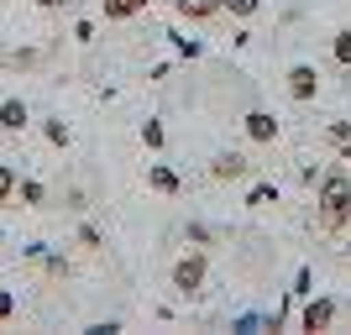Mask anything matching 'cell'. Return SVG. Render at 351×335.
Listing matches in <instances>:
<instances>
[{"label": "cell", "mask_w": 351, "mask_h": 335, "mask_svg": "<svg viewBox=\"0 0 351 335\" xmlns=\"http://www.w3.org/2000/svg\"><path fill=\"white\" fill-rule=\"evenodd\" d=\"M320 231H346L351 225V173L346 168H325L320 173Z\"/></svg>", "instance_id": "cell-1"}, {"label": "cell", "mask_w": 351, "mask_h": 335, "mask_svg": "<svg viewBox=\"0 0 351 335\" xmlns=\"http://www.w3.org/2000/svg\"><path fill=\"white\" fill-rule=\"evenodd\" d=\"M205 273H210V257H205V251H184V257L173 262V293L194 299V293L205 288Z\"/></svg>", "instance_id": "cell-2"}, {"label": "cell", "mask_w": 351, "mask_h": 335, "mask_svg": "<svg viewBox=\"0 0 351 335\" xmlns=\"http://www.w3.org/2000/svg\"><path fill=\"white\" fill-rule=\"evenodd\" d=\"M283 89H289V100L309 105L315 95H320V73H315V63H293V69L283 73Z\"/></svg>", "instance_id": "cell-3"}, {"label": "cell", "mask_w": 351, "mask_h": 335, "mask_svg": "<svg viewBox=\"0 0 351 335\" xmlns=\"http://www.w3.org/2000/svg\"><path fill=\"white\" fill-rule=\"evenodd\" d=\"M336 325V299L330 293H320V299H304V309H299V330H330Z\"/></svg>", "instance_id": "cell-4"}, {"label": "cell", "mask_w": 351, "mask_h": 335, "mask_svg": "<svg viewBox=\"0 0 351 335\" xmlns=\"http://www.w3.org/2000/svg\"><path fill=\"white\" fill-rule=\"evenodd\" d=\"M241 132H247V142L273 147L278 142V116H273V110H247V116H241Z\"/></svg>", "instance_id": "cell-5"}, {"label": "cell", "mask_w": 351, "mask_h": 335, "mask_svg": "<svg viewBox=\"0 0 351 335\" xmlns=\"http://www.w3.org/2000/svg\"><path fill=\"white\" fill-rule=\"evenodd\" d=\"M147 189L162 194V199H178V194H184V178H178L168 162H147Z\"/></svg>", "instance_id": "cell-6"}, {"label": "cell", "mask_w": 351, "mask_h": 335, "mask_svg": "<svg viewBox=\"0 0 351 335\" xmlns=\"http://www.w3.org/2000/svg\"><path fill=\"white\" fill-rule=\"evenodd\" d=\"M27 126H32V110H27V100H21V95L0 100V132H5V136H21Z\"/></svg>", "instance_id": "cell-7"}, {"label": "cell", "mask_w": 351, "mask_h": 335, "mask_svg": "<svg viewBox=\"0 0 351 335\" xmlns=\"http://www.w3.org/2000/svg\"><path fill=\"white\" fill-rule=\"evenodd\" d=\"M210 178H215V184H231V178H252V162L241 158V152H220V158L210 162Z\"/></svg>", "instance_id": "cell-8"}, {"label": "cell", "mask_w": 351, "mask_h": 335, "mask_svg": "<svg viewBox=\"0 0 351 335\" xmlns=\"http://www.w3.org/2000/svg\"><path fill=\"white\" fill-rule=\"evenodd\" d=\"M178 21H194V27H205V21H215L220 16V0H173Z\"/></svg>", "instance_id": "cell-9"}, {"label": "cell", "mask_w": 351, "mask_h": 335, "mask_svg": "<svg viewBox=\"0 0 351 335\" xmlns=\"http://www.w3.org/2000/svg\"><path fill=\"white\" fill-rule=\"evenodd\" d=\"M147 5H152V0H105V21H132Z\"/></svg>", "instance_id": "cell-10"}, {"label": "cell", "mask_w": 351, "mask_h": 335, "mask_svg": "<svg viewBox=\"0 0 351 335\" xmlns=\"http://www.w3.org/2000/svg\"><path fill=\"white\" fill-rule=\"evenodd\" d=\"M142 147H147V152H162V147H168V132H162V121H158V116H147V121H142Z\"/></svg>", "instance_id": "cell-11"}, {"label": "cell", "mask_w": 351, "mask_h": 335, "mask_svg": "<svg viewBox=\"0 0 351 335\" xmlns=\"http://www.w3.org/2000/svg\"><path fill=\"white\" fill-rule=\"evenodd\" d=\"M16 199L27 204V210H43L47 189H43V184H37V178H21V184H16Z\"/></svg>", "instance_id": "cell-12"}, {"label": "cell", "mask_w": 351, "mask_h": 335, "mask_svg": "<svg viewBox=\"0 0 351 335\" xmlns=\"http://www.w3.org/2000/svg\"><path fill=\"white\" fill-rule=\"evenodd\" d=\"M247 204H252V210H267V204H278V184H252V189H247Z\"/></svg>", "instance_id": "cell-13"}, {"label": "cell", "mask_w": 351, "mask_h": 335, "mask_svg": "<svg viewBox=\"0 0 351 335\" xmlns=\"http://www.w3.org/2000/svg\"><path fill=\"white\" fill-rule=\"evenodd\" d=\"M330 58H336L341 69H351V27H341L336 37H330Z\"/></svg>", "instance_id": "cell-14"}, {"label": "cell", "mask_w": 351, "mask_h": 335, "mask_svg": "<svg viewBox=\"0 0 351 335\" xmlns=\"http://www.w3.org/2000/svg\"><path fill=\"white\" fill-rule=\"evenodd\" d=\"M16 184H21V173H16L11 162H0V204H11V199H16Z\"/></svg>", "instance_id": "cell-15"}, {"label": "cell", "mask_w": 351, "mask_h": 335, "mask_svg": "<svg viewBox=\"0 0 351 335\" xmlns=\"http://www.w3.org/2000/svg\"><path fill=\"white\" fill-rule=\"evenodd\" d=\"M168 37H173L178 58H199V53H205V42H199V37H184V32H168Z\"/></svg>", "instance_id": "cell-16"}, {"label": "cell", "mask_w": 351, "mask_h": 335, "mask_svg": "<svg viewBox=\"0 0 351 335\" xmlns=\"http://www.w3.org/2000/svg\"><path fill=\"white\" fill-rule=\"evenodd\" d=\"M293 299H309V293H315V267H299V273H293Z\"/></svg>", "instance_id": "cell-17"}, {"label": "cell", "mask_w": 351, "mask_h": 335, "mask_svg": "<svg viewBox=\"0 0 351 335\" xmlns=\"http://www.w3.org/2000/svg\"><path fill=\"white\" fill-rule=\"evenodd\" d=\"M43 273L47 277H69V257H63V251H43Z\"/></svg>", "instance_id": "cell-18"}, {"label": "cell", "mask_w": 351, "mask_h": 335, "mask_svg": "<svg viewBox=\"0 0 351 335\" xmlns=\"http://www.w3.org/2000/svg\"><path fill=\"white\" fill-rule=\"evenodd\" d=\"M43 136H47L53 147H69V142H73V132L63 126V121H43Z\"/></svg>", "instance_id": "cell-19"}, {"label": "cell", "mask_w": 351, "mask_h": 335, "mask_svg": "<svg viewBox=\"0 0 351 335\" xmlns=\"http://www.w3.org/2000/svg\"><path fill=\"white\" fill-rule=\"evenodd\" d=\"M220 11H231V16H241V21H247V16L263 11V0H220Z\"/></svg>", "instance_id": "cell-20"}, {"label": "cell", "mask_w": 351, "mask_h": 335, "mask_svg": "<svg viewBox=\"0 0 351 335\" xmlns=\"http://www.w3.org/2000/svg\"><path fill=\"white\" fill-rule=\"evenodd\" d=\"M79 247H84V251H105V236L95 231L89 220H84V225H79Z\"/></svg>", "instance_id": "cell-21"}, {"label": "cell", "mask_w": 351, "mask_h": 335, "mask_svg": "<svg viewBox=\"0 0 351 335\" xmlns=\"http://www.w3.org/2000/svg\"><path fill=\"white\" fill-rule=\"evenodd\" d=\"M11 69H37V63H43V53H37V47H21V53H11Z\"/></svg>", "instance_id": "cell-22"}, {"label": "cell", "mask_w": 351, "mask_h": 335, "mask_svg": "<svg viewBox=\"0 0 351 335\" xmlns=\"http://www.w3.org/2000/svg\"><path fill=\"white\" fill-rule=\"evenodd\" d=\"M11 314H16V293H11V288H0V325L11 320Z\"/></svg>", "instance_id": "cell-23"}, {"label": "cell", "mask_w": 351, "mask_h": 335, "mask_svg": "<svg viewBox=\"0 0 351 335\" xmlns=\"http://www.w3.org/2000/svg\"><path fill=\"white\" fill-rule=\"evenodd\" d=\"M263 325H267V320H257V314H241V320H236V330L252 335V330H263Z\"/></svg>", "instance_id": "cell-24"}, {"label": "cell", "mask_w": 351, "mask_h": 335, "mask_svg": "<svg viewBox=\"0 0 351 335\" xmlns=\"http://www.w3.org/2000/svg\"><path fill=\"white\" fill-rule=\"evenodd\" d=\"M351 136V121H330V142H346Z\"/></svg>", "instance_id": "cell-25"}, {"label": "cell", "mask_w": 351, "mask_h": 335, "mask_svg": "<svg viewBox=\"0 0 351 335\" xmlns=\"http://www.w3.org/2000/svg\"><path fill=\"white\" fill-rule=\"evenodd\" d=\"M37 11H63V5H73V0H32Z\"/></svg>", "instance_id": "cell-26"}, {"label": "cell", "mask_w": 351, "mask_h": 335, "mask_svg": "<svg viewBox=\"0 0 351 335\" xmlns=\"http://www.w3.org/2000/svg\"><path fill=\"white\" fill-rule=\"evenodd\" d=\"M341 147V162H351V136H346V142H336Z\"/></svg>", "instance_id": "cell-27"}, {"label": "cell", "mask_w": 351, "mask_h": 335, "mask_svg": "<svg viewBox=\"0 0 351 335\" xmlns=\"http://www.w3.org/2000/svg\"><path fill=\"white\" fill-rule=\"evenodd\" d=\"M346 262H351V241H346Z\"/></svg>", "instance_id": "cell-28"}, {"label": "cell", "mask_w": 351, "mask_h": 335, "mask_svg": "<svg viewBox=\"0 0 351 335\" xmlns=\"http://www.w3.org/2000/svg\"><path fill=\"white\" fill-rule=\"evenodd\" d=\"M0 5H5V0H0Z\"/></svg>", "instance_id": "cell-29"}]
</instances>
